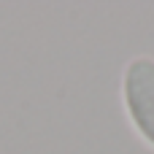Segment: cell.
Instances as JSON below:
<instances>
[{"label": "cell", "mask_w": 154, "mask_h": 154, "mask_svg": "<svg viewBox=\"0 0 154 154\" xmlns=\"http://www.w3.org/2000/svg\"><path fill=\"white\" fill-rule=\"evenodd\" d=\"M122 108L138 138L154 149V57L135 54L122 68Z\"/></svg>", "instance_id": "cell-1"}]
</instances>
